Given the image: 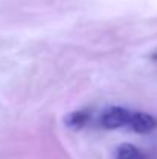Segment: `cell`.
<instances>
[{"instance_id": "1", "label": "cell", "mask_w": 157, "mask_h": 159, "mask_svg": "<svg viewBox=\"0 0 157 159\" xmlns=\"http://www.w3.org/2000/svg\"><path fill=\"white\" fill-rule=\"evenodd\" d=\"M131 117V113L126 108L122 107H111L108 108L102 116V124L105 128L114 130V128H120L123 125H128Z\"/></svg>"}, {"instance_id": "2", "label": "cell", "mask_w": 157, "mask_h": 159, "mask_svg": "<svg viewBox=\"0 0 157 159\" xmlns=\"http://www.w3.org/2000/svg\"><path fill=\"white\" fill-rule=\"evenodd\" d=\"M128 124L136 133H150L157 127V119L146 113H134Z\"/></svg>"}, {"instance_id": "3", "label": "cell", "mask_w": 157, "mask_h": 159, "mask_svg": "<svg viewBox=\"0 0 157 159\" xmlns=\"http://www.w3.org/2000/svg\"><path fill=\"white\" fill-rule=\"evenodd\" d=\"M116 159H145L142 152L136 148L131 144H122L117 152H116Z\"/></svg>"}, {"instance_id": "4", "label": "cell", "mask_w": 157, "mask_h": 159, "mask_svg": "<svg viewBox=\"0 0 157 159\" xmlns=\"http://www.w3.org/2000/svg\"><path fill=\"white\" fill-rule=\"evenodd\" d=\"M86 119H88V114L85 111H74L65 117V124L69 127H80L86 122Z\"/></svg>"}]
</instances>
